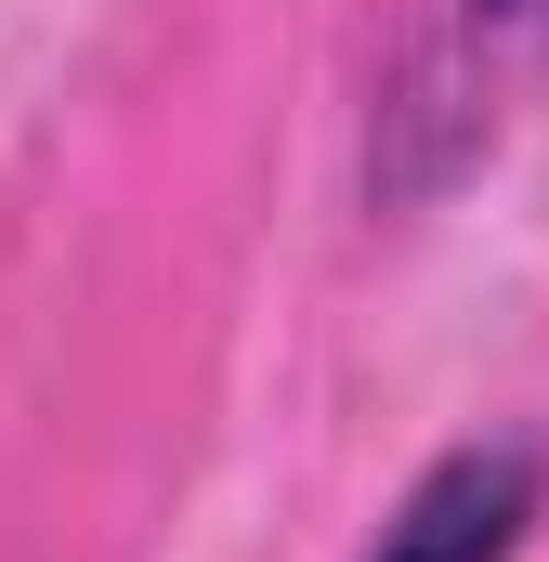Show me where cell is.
Returning a JSON list of instances; mask_svg holds the SVG:
<instances>
[{"mask_svg":"<svg viewBox=\"0 0 549 562\" xmlns=\"http://www.w3.org/2000/svg\"><path fill=\"white\" fill-rule=\"evenodd\" d=\"M549 524V431H458L432 445L354 562H524Z\"/></svg>","mask_w":549,"mask_h":562,"instance_id":"cell-2","label":"cell"},{"mask_svg":"<svg viewBox=\"0 0 549 562\" xmlns=\"http://www.w3.org/2000/svg\"><path fill=\"white\" fill-rule=\"evenodd\" d=\"M549 79V0H418L393 66H380V105H367V196H445L471 183L497 132L537 105Z\"/></svg>","mask_w":549,"mask_h":562,"instance_id":"cell-1","label":"cell"}]
</instances>
